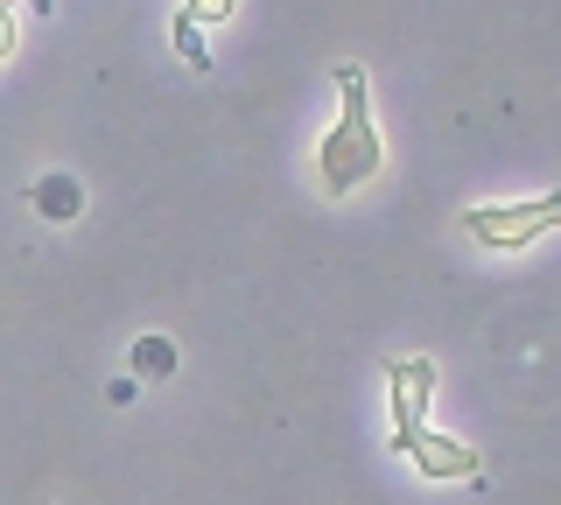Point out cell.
I'll list each match as a JSON object with an SVG mask.
<instances>
[{
	"label": "cell",
	"mask_w": 561,
	"mask_h": 505,
	"mask_svg": "<svg viewBox=\"0 0 561 505\" xmlns=\"http://www.w3.org/2000/svg\"><path fill=\"white\" fill-rule=\"evenodd\" d=\"M337 92H344V106H337V127H330L323 148H316V183H323L330 197H351L358 183L379 176L386 148L373 134V99H365V71H358V64L337 71Z\"/></svg>",
	"instance_id": "obj_1"
},
{
	"label": "cell",
	"mask_w": 561,
	"mask_h": 505,
	"mask_svg": "<svg viewBox=\"0 0 561 505\" xmlns=\"http://www.w3.org/2000/svg\"><path fill=\"white\" fill-rule=\"evenodd\" d=\"M554 225H561V190L554 197H534V204H470L463 211V232L478 239V246H505V253L534 246Z\"/></svg>",
	"instance_id": "obj_2"
},
{
	"label": "cell",
	"mask_w": 561,
	"mask_h": 505,
	"mask_svg": "<svg viewBox=\"0 0 561 505\" xmlns=\"http://www.w3.org/2000/svg\"><path fill=\"white\" fill-rule=\"evenodd\" d=\"M386 387H393V457L428 428L435 400V358H386Z\"/></svg>",
	"instance_id": "obj_3"
},
{
	"label": "cell",
	"mask_w": 561,
	"mask_h": 505,
	"mask_svg": "<svg viewBox=\"0 0 561 505\" xmlns=\"http://www.w3.org/2000/svg\"><path fill=\"white\" fill-rule=\"evenodd\" d=\"M400 457H408L421 478H435V484H470V478H484V457L470 443H449V435H428L421 428L408 449H400Z\"/></svg>",
	"instance_id": "obj_4"
},
{
	"label": "cell",
	"mask_w": 561,
	"mask_h": 505,
	"mask_svg": "<svg viewBox=\"0 0 561 505\" xmlns=\"http://www.w3.org/2000/svg\"><path fill=\"white\" fill-rule=\"evenodd\" d=\"M35 211L57 218V225H70V218L84 211V190L70 183V176H43V183H35Z\"/></svg>",
	"instance_id": "obj_5"
},
{
	"label": "cell",
	"mask_w": 561,
	"mask_h": 505,
	"mask_svg": "<svg viewBox=\"0 0 561 505\" xmlns=\"http://www.w3.org/2000/svg\"><path fill=\"white\" fill-rule=\"evenodd\" d=\"M127 358H134L140 379H169V372H175V344H169V337H134Z\"/></svg>",
	"instance_id": "obj_6"
},
{
	"label": "cell",
	"mask_w": 561,
	"mask_h": 505,
	"mask_svg": "<svg viewBox=\"0 0 561 505\" xmlns=\"http://www.w3.org/2000/svg\"><path fill=\"white\" fill-rule=\"evenodd\" d=\"M169 36H175V57H183L190 71H210V43H204V28L190 22V14H175V22H169Z\"/></svg>",
	"instance_id": "obj_7"
},
{
	"label": "cell",
	"mask_w": 561,
	"mask_h": 505,
	"mask_svg": "<svg viewBox=\"0 0 561 505\" xmlns=\"http://www.w3.org/2000/svg\"><path fill=\"white\" fill-rule=\"evenodd\" d=\"M232 8H239V0H183V14H190V22H232Z\"/></svg>",
	"instance_id": "obj_8"
},
{
	"label": "cell",
	"mask_w": 561,
	"mask_h": 505,
	"mask_svg": "<svg viewBox=\"0 0 561 505\" xmlns=\"http://www.w3.org/2000/svg\"><path fill=\"white\" fill-rule=\"evenodd\" d=\"M14 57V0H0V64Z\"/></svg>",
	"instance_id": "obj_9"
},
{
	"label": "cell",
	"mask_w": 561,
	"mask_h": 505,
	"mask_svg": "<svg viewBox=\"0 0 561 505\" xmlns=\"http://www.w3.org/2000/svg\"><path fill=\"white\" fill-rule=\"evenodd\" d=\"M28 8H35V14H57V0H28Z\"/></svg>",
	"instance_id": "obj_10"
}]
</instances>
